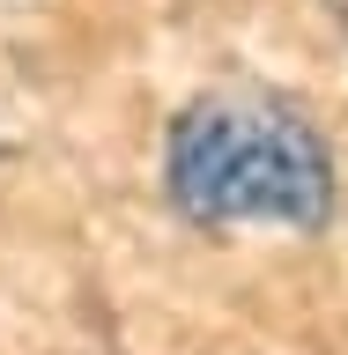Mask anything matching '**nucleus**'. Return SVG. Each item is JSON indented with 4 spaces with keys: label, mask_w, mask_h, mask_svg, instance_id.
<instances>
[{
    "label": "nucleus",
    "mask_w": 348,
    "mask_h": 355,
    "mask_svg": "<svg viewBox=\"0 0 348 355\" xmlns=\"http://www.w3.org/2000/svg\"><path fill=\"white\" fill-rule=\"evenodd\" d=\"M163 193L193 230H297L333 222V148L274 89H208L171 119Z\"/></svg>",
    "instance_id": "nucleus-1"
}]
</instances>
